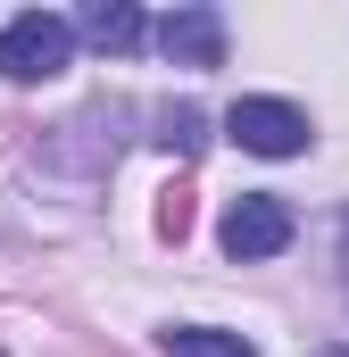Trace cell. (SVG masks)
<instances>
[{
  "instance_id": "cell-1",
  "label": "cell",
  "mask_w": 349,
  "mask_h": 357,
  "mask_svg": "<svg viewBox=\"0 0 349 357\" xmlns=\"http://www.w3.org/2000/svg\"><path fill=\"white\" fill-rule=\"evenodd\" d=\"M67 59H75V25H67V17L17 8V17L0 25V84H50Z\"/></svg>"
},
{
  "instance_id": "cell-2",
  "label": "cell",
  "mask_w": 349,
  "mask_h": 357,
  "mask_svg": "<svg viewBox=\"0 0 349 357\" xmlns=\"http://www.w3.org/2000/svg\"><path fill=\"white\" fill-rule=\"evenodd\" d=\"M225 142H242L250 158H299V150L316 142V125H308V108H299V100L250 91V100H233V108H225Z\"/></svg>"
},
{
  "instance_id": "cell-3",
  "label": "cell",
  "mask_w": 349,
  "mask_h": 357,
  "mask_svg": "<svg viewBox=\"0 0 349 357\" xmlns=\"http://www.w3.org/2000/svg\"><path fill=\"white\" fill-rule=\"evenodd\" d=\"M291 233H299V216H291V199H274V191H242V199L225 208V225H216L225 258H242V266L283 258V250H291Z\"/></svg>"
},
{
  "instance_id": "cell-4",
  "label": "cell",
  "mask_w": 349,
  "mask_h": 357,
  "mask_svg": "<svg viewBox=\"0 0 349 357\" xmlns=\"http://www.w3.org/2000/svg\"><path fill=\"white\" fill-rule=\"evenodd\" d=\"M150 42L167 50L174 67H225V17H216L208 0H191V8H167Z\"/></svg>"
},
{
  "instance_id": "cell-5",
  "label": "cell",
  "mask_w": 349,
  "mask_h": 357,
  "mask_svg": "<svg viewBox=\"0 0 349 357\" xmlns=\"http://www.w3.org/2000/svg\"><path fill=\"white\" fill-rule=\"evenodd\" d=\"M158 25L133 8V0H91L84 17H75V42H91V50H108V59H125V50H142Z\"/></svg>"
},
{
  "instance_id": "cell-6",
  "label": "cell",
  "mask_w": 349,
  "mask_h": 357,
  "mask_svg": "<svg viewBox=\"0 0 349 357\" xmlns=\"http://www.w3.org/2000/svg\"><path fill=\"white\" fill-rule=\"evenodd\" d=\"M158 349H167V357H258L242 333H216V324H167Z\"/></svg>"
},
{
  "instance_id": "cell-7",
  "label": "cell",
  "mask_w": 349,
  "mask_h": 357,
  "mask_svg": "<svg viewBox=\"0 0 349 357\" xmlns=\"http://www.w3.org/2000/svg\"><path fill=\"white\" fill-rule=\"evenodd\" d=\"M150 125H158L150 142H158V150H174V158H200V150H208V116H200L191 100H167Z\"/></svg>"
},
{
  "instance_id": "cell-8",
  "label": "cell",
  "mask_w": 349,
  "mask_h": 357,
  "mask_svg": "<svg viewBox=\"0 0 349 357\" xmlns=\"http://www.w3.org/2000/svg\"><path fill=\"white\" fill-rule=\"evenodd\" d=\"M341 282H349V216H341Z\"/></svg>"
},
{
  "instance_id": "cell-9",
  "label": "cell",
  "mask_w": 349,
  "mask_h": 357,
  "mask_svg": "<svg viewBox=\"0 0 349 357\" xmlns=\"http://www.w3.org/2000/svg\"><path fill=\"white\" fill-rule=\"evenodd\" d=\"M316 357H349V349H316Z\"/></svg>"
}]
</instances>
